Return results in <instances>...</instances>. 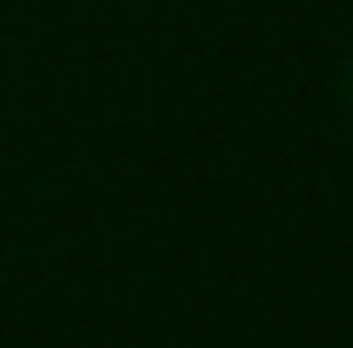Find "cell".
<instances>
[]
</instances>
